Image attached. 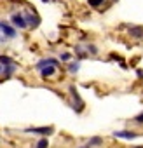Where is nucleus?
Instances as JSON below:
<instances>
[{
	"label": "nucleus",
	"instance_id": "5701e85b",
	"mask_svg": "<svg viewBox=\"0 0 143 148\" xmlns=\"http://www.w3.org/2000/svg\"><path fill=\"white\" fill-rule=\"evenodd\" d=\"M2 70H4V66H2V64H0V75H2Z\"/></svg>",
	"mask_w": 143,
	"mask_h": 148
},
{
	"label": "nucleus",
	"instance_id": "9b49d317",
	"mask_svg": "<svg viewBox=\"0 0 143 148\" xmlns=\"http://www.w3.org/2000/svg\"><path fill=\"white\" fill-rule=\"evenodd\" d=\"M66 70H68V73H70V75H75V73L80 70V61H75V59H72V61L68 63Z\"/></svg>",
	"mask_w": 143,
	"mask_h": 148
},
{
	"label": "nucleus",
	"instance_id": "f257e3e1",
	"mask_svg": "<svg viewBox=\"0 0 143 148\" xmlns=\"http://www.w3.org/2000/svg\"><path fill=\"white\" fill-rule=\"evenodd\" d=\"M11 25L16 28V30H26L28 28V23H26V18L21 11H16L11 14Z\"/></svg>",
	"mask_w": 143,
	"mask_h": 148
},
{
	"label": "nucleus",
	"instance_id": "1a4fd4ad",
	"mask_svg": "<svg viewBox=\"0 0 143 148\" xmlns=\"http://www.w3.org/2000/svg\"><path fill=\"white\" fill-rule=\"evenodd\" d=\"M127 33L133 37V38H136V40H141L143 38V26H138V25H131V26H127Z\"/></svg>",
	"mask_w": 143,
	"mask_h": 148
},
{
	"label": "nucleus",
	"instance_id": "a211bd4d",
	"mask_svg": "<svg viewBox=\"0 0 143 148\" xmlns=\"http://www.w3.org/2000/svg\"><path fill=\"white\" fill-rule=\"evenodd\" d=\"M72 59H74V56H72L70 52H61L59 54V61H63V63H70Z\"/></svg>",
	"mask_w": 143,
	"mask_h": 148
},
{
	"label": "nucleus",
	"instance_id": "aec40b11",
	"mask_svg": "<svg viewBox=\"0 0 143 148\" xmlns=\"http://www.w3.org/2000/svg\"><path fill=\"white\" fill-rule=\"evenodd\" d=\"M136 73H138V77H140V79H143V70H138Z\"/></svg>",
	"mask_w": 143,
	"mask_h": 148
},
{
	"label": "nucleus",
	"instance_id": "9d476101",
	"mask_svg": "<svg viewBox=\"0 0 143 148\" xmlns=\"http://www.w3.org/2000/svg\"><path fill=\"white\" fill-rule=\"evenodd\" d=\"M16 70H18V64H7V66H4V70H2L4 79H11L16 73Z\"/></svg>",
	"mask_w": 143,
	"mask_h": 148
},
{
	"label": "nucleus",
	"instance_id": "39448f33",
	"mask_svg": "<svg viewBox=\"0 0 143 148\" xmlns=\"http://www.w3.org/2000/svg\"><path fill=\"white\" fill-rule=\"evenodd\" d=\"M25 132H30V134H38L42 138H47L54 132V127L52 125H44V127H26Z\"/></svg>",
	"mask_w": 143,
	"mask_h": 148
},
{
	"label": "nucleus",
	"instance_id": "f8f14e48",
	"mask_svg": "<svg viewBox=\"0 0 143 148\" xmlns=\"http://www.w3.org/2000/svg\"><path fill=\"white\" fill-rule=\"evenodd\" d=\"M75 52H77V61H80V59H86L89 54H87V51H86V47H82V45H75Z\"/></svg>",
	"mask_w": 143,
	"mask_h": 148
},
{
	"label": "nucleus",
	"instance_id": "2eb2a0df",
	"mask_svg": "<svg viewBox=\"0 0 143 148\" xmlns=\"http://www.w3.org/2000/svg\"><path fill=\"white\" fill-rule=\"evenodd\" d=\"M0 64H2V66H7V64H16V61H14L11 56H7V54H0Z\"/></svg>",
	"mask_w": 143,
	"mask_h": 148
},
{
	"label": "nucleus",
	"instance_id": "ddd939ff",
	"mask_svg": "<svg viewBox=\"0 0 143 148\" xmlns=\"http://www.w3.org/2000/svg\"><path fill=\"white\" fill-rule=\"evenodd\" d=\"M103 4H108L107 0H87V5L93 9H103Z\"/></svg>",
	"mask_w": 143,
	"mask_h": 148
},
{
	"label": "nucleus",
	"instance_id": "6e6552de",
	"mask_svg": "<svg viewBox=\"0 0 143 148\" xmlns=\"http://www.w3.org/2000/svg\"><path fill=\"white\" fill-rule=\"evenodd\" d=\"M51 64H54V66H59V59H56V58H42L40 61H37L35 63V68L37 70H42V68H45V66H51Z\"/></svg>",
	"mask_w": 143,
	"mask_h": 148
},
{
	"label": "nucleus",
	"instance_id": "412c9836",
	"mask_svg": "<svg viewBox=\"0 0 143 148\" xmlns=\"http://www.w3.org/2000/svg\"><path fill=\"white\" fill-rule=\"evenodd\" d=\"M6 40H7V38H6V37L2 35V32H0V42H6Z\"/></svg>",
	"mask_w": 143,
	"mask_h": 148
},
{
	"label": "nucleus",
	"instance_id": "4468645a",
	"mask_svg": "<svg viewBox=\"0 0 143 148\" xmlns=\"http://www.w3.org/2000/svg\"><path fill=\"white\" fill-rule=\"evenodd\" d=\"M87 145H89L91 148H93V146H101V145H103V138H101V136H93V138H89Z\"/></svg>",
	"mask_w": 143,
	"mask_h": 148
},
{
	"label": "nucleus",
	"instance_id": "b1692460",
	"mask_svg": "<svg viewBox=\"0 0 143 148\" xmlns=\"http://www.w3.org/2000/svg\"><path fill=\"white\" fill-rule=\"evenodd\" d=\"M133 148H143V146H133Z\"/></svg>",
	"mask_w": 143,
	"mask_h": 148
},
{
	"label": "nucleus",
	"instance_id": "6ab92c4d",
	"mask_svg": "<svg viewBox=\"0 0 143 148\" xmlns=\"http://www.w3.org/2000/svg\"><path fill=\"white\" fill-rule=\"evenodd\" d=\"M133 120H134V122H136L138 125H143V112H141V113H138V115H136V117H134Z\"/></svg>",
	"mask_w": 143,
	"mask_h": 148
},
{
	"label": "nucleus",
	"instance_id": "f3484780",
	"mask_svg": "<svg viewBox=\"0 0 143 148\" xmlns=\"http://www.w3.org/2000/svg\"><path fill=\"white\" fill-rule=\"evenodd\" d=\"M35 148H49V139H47V138H40V139L35 143Z\"/></svg>",
	"mask_w": 143,
	"mask_h": 148
},
{
	"label": "nucleus",
	"instance_id": "4be33fe9",
	"mask_svg": "<svg viewBox=\"0 0 143 148\" xmlns=\"http://www.w3.org/2000/svg\"><path fill=\"white\" fill-rule=\"evenodd\" d=\"M79 148H91V146H89V145L86 143V145H82V146H79Z\"/></svg>",
	"mask_w": 143,
	"mask_h": 148
},
{
	"label": "nucleus",
	"instance_id": "f03ea898",
	"mask_svg": "<svg viewBox=\"0 0 143 148\" xmlns=\"http://www.w3.org/2000/svg\"><path fill=\"white\" fill-rule=\"evenodd\" d=\"M0 32H2V35L9 40H14L18 37V30L11 25V23H6L4 19H0Z\"/></svg>",
	"mask_w": 143,
	"mask_h": 148
},
{
	"label": "nucleus",
	"instance_id": "423d86ee",
	"mask_svg": "<svg viewBox=\"0 0 143 148\" xmlns=\"http://www.w3.org/2000/svg\"><path fill=\"white\" fill-rule=\"evenodd\" d=\"M113 138H119V139H126V141H131V139H136L140 134L134 132V131H129V129H122V131H113L112 134Z\"/></svg>",
	"mask_w": 143,
	"mask_h": 148
},
{
	"label": "nucleus",
	"instance_id": "0eeeda50",
	"mask_svg": "<svg viewBox=\"0 0 143 148\" xmlns=\"http://www.w3.org/2000/svg\"><path fill=\"white\" fill-rule=\"evenodd\" d=\"M58 70H59V66L51 64V66H45V68H42V70H38V71H40V77H42L44 80H49V79H54V77L58 75Z\"/></svg>",
	"mask_w": 143,
	"mask_h": 148
},
{
	"label": "nucleus",
	"instance_id": "dca6fc26",
	"mask_svg": "<svg viewBox=\"0 0 143 148\" xmlns=\"http://www.w3.org/2000/svg\"><path fill=\"white\" fill-rule=\"evenodd\" d=\"M84 47H86V51H87V54H91V56H96V54L100 52V49H98V47H96L94 44H86Z\"/></svg>",
	"mask_w": 143,
	"mask_h": 148
},
{
	"label": "nucleus",
	"instance_id": "7ed1b4c3",
	"mask_svg": "<svg viewBox=\"0 0 143 148\" xmlns=\"http://www.w3.org/2000/svg\"><path fill=\"white\" fill-rule=\"evenodd\" d=\"M68 91H70V94H72V98H74V110L77 112V113H80L82 110H84V101H82V98L79 96V92H77V89H75V86H70L68 87Z\"/></svg>",
	"mask_w": 143,
	"mask_h": 148
},
{
	"label": "nucleus",
	"instance_id": "20e7f679",
	"mask_svg": "<svg viewBox=\"0 0 143 148\" xmlns=\"http://www.w3.org/2000/svg\"><path fill=\"white\" fill-rule=\"evenodd\" d=\"M23 14H25V18H26L28 28H38V25H40V16H38L35 11L26 9V11H23Z\"/></svg>",
	"mask_w": 143,
	"mask_h": 148
},
{
	"label": "nucleus",
	"instance_id": "393cba45",
	"mask_svg": "<svg viewBox=\"0 0 143 148\" xmlns=\"http://www.w3.org/2000/svg\"><path fill=\"white\" fill-rule=\"evenodd\" d=\"M42 2H51V0H42Z\"/></svg>",
	"mask_w": 143,
	"mask_h": 148
}]
</instances>
